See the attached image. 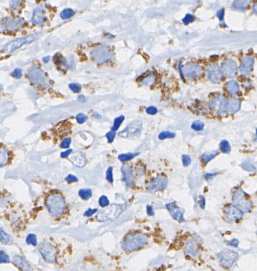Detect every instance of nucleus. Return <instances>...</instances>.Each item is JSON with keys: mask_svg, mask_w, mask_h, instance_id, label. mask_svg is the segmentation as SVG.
Returning a JSON list of instances; mask_svg holds the SVG:
<instances>
[{"mask_svg": "<svg viewBox=\"0 0 257 271\" xmlns=\"http://www.w3.org/2000/svg\"><path fill=\"white\" fill-rule=\"evenodd\" d=\"M250 5L249 1H235L233 4V8L238 10H245Z\"/></svg>", "mask_w": 257, "mask_h": 271, "instance_id": "24", "label": "nucleus"}, {"mask_svg": "<svg viewBox=\"0 0 257 271\" xmlns=\"http://www.w3.org/2000/svg\"><path fill=\"white\" fill-rule=\"evenodd\" d=\"M194 20V17L191 14H187L183 19L182 22L185 25H188L189 23L193 22Z\"/></svg>", "mask_w": 257, "mask_h": 271, "instance_id": "42", "label": "nucleus"}, {"mask_svg": "<svg viewBox=\"0 0 257 271\" xmlns=\"http://www.w3.org/2000/svg\"><path fill=\"white\" fill-rule=\"evenodd\" d=\"M139 153H127V154H121L118 156V159L122 162H125L127 161H129L131 159H133L134 157L137 156L139 154Z\"/></svg>", "mask_w": 257, "mask_h": 271, "instance_id": "30", "label": "nucleus"}, {"mask_svg": "<svg viewBox=\"0 0 257 271\" xmlns=\"http://www.w3.org/2000/svg\"><path fill=\"white\" fill-rule=\"evenodd\" d=\"M147 242V239L141 234H132L128 236L122 244L125 250L133 251L142 248Z\"/></svg>", "mask_w": 257, "mask_h": 271, "instance_id": "4", "label": "nucleus"}, {"mask_svg": "<svg viewBox=\"0 0 257 271\" xmlns=\"http://www.w3.org/2000/svg\"><path fill=\"white\" fill-rule=\"evenodd\" d=\"M166 207L169 211L171 216L175 220L180 222L185 221L184 217V210L182 208L178 207L174 202L168 203V204L166 205Z\"/></svg>", "mask_w": 257, "mask_h": 271, "instance_id": "12", "label": "nucleus"}, {"mask_svg": "<svg viewBox=\"0 0 257 271\" xmlns=\"http://www.w3.org/2000/svg\"><path fill=\"white\" fill-rule=\"evenodd\" d=\"M182 161L184 167H188L191 163V159L188 155H184L182 157Z\"/></svg>", "mask_w": 257, "mask_h": 271, "instance_id": "44", "label": "nucleus"}, {"mask_svg": "<svg viewBox=\"0 0 257 271\" xmlns=\"http://www.w3.org/2000/svg\"><path fill=\"white\" fill-rule=\"evenodd\" d=\"M157 112V109L154 106H150L146 109V113L148 114L154 115L156 114Z\"/></svg>", "mask_w": 257, "mask_h": 271, "instance_id": "46", "label": "nucleus"}, {"mask_svg": "<svg viewBox=\"0 0 257 271\" xmlns=\"http://www.w3.org/2000/svg\"><path fill=\"white\" fill-rule=\"evenodd\" d=\"M241 107V102L238 99H232L227 100L226 111L229 114H234L237 112Z\"/></svg>", "mask_w": 257, "mask_h": 271, "instance_id": "20", "label": "nucleus"}, {"mask_svg": "<svg viewBox=\"0 0 257 271\" xmlns=\"http://www.w3.org/2000/svg\"><path fill=\"white\" fill-rule=\"evenodd\" d=\"M49 60H50V57H44L43 59V61L45 63H48L49 62Z\"/></svg>", "mask_w": 257, "mask_h": 271, "instance_id": "59", "label": "nucleus"}, {"mask_svg": "<svg viewBox=\"0 0 257 271\" xmlns=\"http://www.w3.org/2000/svg\"><path fill=\"white\" fill-rule=\"evenodd\" d=\"M74 15V11L71 8H65L60 13V17L62 19H68Z\"/></svg>", "mask_w": 257, "mask_h": 271, "instance_id": "28", "label": "nucleus"}, {"mask_svg": "<svg viewBox=\"0 0 257 271\" xmlns=\"http://www.w3.org/2000/svg\"><path fill=\"white\" fill-rule=\"evenodd\" d=\"M79 195L84 200L89 199L92 196V191L90 189H81L79 191Z\"/></svg>", "mask_w": 257, "mask_h": 271, "instance_id": "26", "label": "nucleus"}, {"mask_svg": "<svg viewBox=\"0 0 257 271\" xmlns=\"http://www.w3.org/2000/svg\"><path fill=\"white\" fill-rule=\"evenodd\" d=\"M0 166L1 167H3L5 166L8 161V152L5 150L4 149L1 148V154H0Z\"/></svg>", "mask_w": 257, "mask_h": 271, "instance_id": "27", "label": "nucleus"}, {"mask_svg": "<svg viewBox=\"0 0 257 271\" xmlns=\"http://www.w3.org/2000/svg\"><path fill=\"white\" fill-rule=\"evenodd\" d=\"M241 167L243 169H245V170L249 171H255L256 170L255 167L253 165H252L251 163H250V162H248L242 163L241 165Z\"/></svg>", "mask_w": 257, "mask_h": 271, "instance_id": "41", "label": "nucleus"}, {"mask_svg": "<svg viewBox=\"0 0 257 271\" xmlns=\"http://www.w3.org/2000/svg\"><path fill=\"white\" fill-rule=\"evenodd\" d=\"M39 251L45 260L50 263H53L56 260L57 251L55 248L48 242H43L39 244Z\"/></svg>", "mask_w": 257, "mask_h": 271, "instance_id": "8", "label": "nucleus"}, {"mask_svg": "<svg viewBox=\"0 0 257 271\" xmlns=\"http://www.w3.org/2000/svg\"><path fill=\"white\" fill-rule=\"evenodd\" d=\"M233 198L234 206L242 213H247L251 210V202L248 198L245 193L241 189H238L233 193Z\"/></svg>", "mask_w": 257, "mask_h": 271, "instance_id": "5", "label": "nucleus"}, {"mask_svg": "<svg viewBox=\"0 0 257 271\" xmlns=\"http://www.w3.org/2000/svg\"><path fill=\"white\" fill-rule=\"evenodd\" d=\"M0 239H1V242L5 245H10L12 242L11 236L6 233L2 228H1V231H0Z\"/></svg>", "mask_w": 257, "mask_h": 271, "instance_id": "25", "label": "nucleus"}, {"mask_svg": "<svg viewBox=\"0 0 257 271\" xmlns=\"http://www.w3.org/2000/svg\"><path fill=\"white\" fill-rule=\"evenodd\" d=\"M15 264L20 267L22 271H32V267L30 266V265L28 264L24 257L21 256L17 255L13 259Z\"/></svg>", "mask_w": 257, "mask_h": 271, "instance_id": "21", "label": "nucleus"}, {"mask_svg": "<svg viewBox=\"0 0 257 271\" xmlns=\"http://www.w3.org/2000/svg\"><path fill=\"white\" fill-rule=\"evenodd\" d=\"M205 198L203 196H200V201H199V206L202 209L205 208Z\"/></svg>", "mask_w": 257, "mask_h": 271, "instance_id": "50", "label": "nucleus"}, {"mask_svg": "<svg viewBox=\"0 0 257 271\" xmlns=\"http://www.w3.org/2000/svg\"><path fill=\"white\" fill-rule=\"evenodd\" d=\"M226 89L228 93L232 95V96H234V95L238 93L239 90V86L236 81L232 80L227 83Z\"/></svg>", "mask_w": 257, "mask_h": 271, "instance_id": "23", "label": "nucleus"}, {"mask_svg": "<svg viewBox=\"0 0 257 271\" xmlns=\"http://www.w3.org/2000/svg\"><path fill=\"white\" fill-rule=\"evenodd\" d=\"M72 153H73V149H69L65 152H62L60 154V156L61 158H66L67 156H69Z\"/></svg>", "mask_w": 257, "mask_h": 271, "instance_id": "54", "label": "nucleus"}, {"mask_svg": "<svg viewBox=\"0 0 257 271\" xmlns=\"http://www.w3.org/2000/svg\"><path fill=\"white\" fill-rule=\"evenodd\" d=\"M238 253L230 250H225L218 255L219 262L224 267L231 268L238 258Z\"/></svg>", "mask_w": 257, "mask_h": 271, "instance_id": "7", "label": "nucleus"}, {"mask_svg": "<svg viewBox=\"0 0 257 271\" xmlns=\"http://www.w3.org/2000/svg\"><path fill=\"white\" fill-rule=\"evenodd\" d=\"M88 117L83 113H79L76 116V120L78 121V123L79 124H82L87 120Z\"/></svg>", "mask_w": 257, "mask_h": 271, "instance_id": "37", "label": "nucleus"}, {"mask_svg": "<svg viewBox=\"0 0 257 271\" xmlns=\"http://www.w3.org/2000/svg\"><path fill=\"white\" fill-rule=\"evenodd\" d=\"M78 100L81 102H84L85 100V98L83 95H80L78 96Z\"/></svg>", "mask_w": 257, "mask_h": 271, "instance_id": "56", "label": "nucleus"}, {"mask_svg": "<svg viewBox=\"0 0 257 271\" xmlns=\"http://www.w3.org/2000/svg\"><path fill=\"white\" fill-rule=\"evenodd\" d=\"M71 138H66L60 144V147L62 148H68L71 144Z\"/></svg>", "mask_w": 257, "mask_h": 271, "instance_id": "45", "label": "nucleus"}, {"mask_svg": "<svg viewBox=\"0 0 257 271\" xmlns=\"http://www.w3.org/2000/svg\"><path fill=\"white\" fill-rule=\"evenodd\" d=\"M46 17L45 16V10L42 7H38L36 8L33 14L32 21L33 24L37 25H42L45 21Z\"/></svg>", "mask_w": 257, "mask_h": 271, "instance_id": "18", "label": "nucleus"}, {"mask_svg": "<svg viewBox=\"0 0 257 271\" xmlns=\"http://www.w3.org/2000/svg\"><path fill=\"white\" fill-rule=\"evenodd\" d=\"M225 219L228 223H233L242 219L243 213L234 205L227 207L224 211Z\"/></svg>", "mask_w": 257, "mask_h": 271, "instance_id": "9", "label": "nucleus"}, {"mask_svg": "<svg viewBox=\"0 0 257 271\" xmlns=\"http://www.w3.org/2000/svg\"><path fill=\"white\" fill-rule=\"evenodd\" d=\"M218 173H207L205 176V179L206 180H209L210 179H211L212 177H213L214 176L217 175Z\"/></svg>", "mask_w": 257, "mask_h": 271, "instance_id": "55", "label": "nucleus"}, {"mask_svg": "<svg viewBox=\"0 0 257 271\" xmlns=\"http://www.w3.org/2000/svg\"><path fill=\"white\" fill-rule=\"evenodd\" d=\"M109 201L108 200L107 198L105 196H102L99 199V205L102 207H105L109 205Z\"/></svg>", "mask_w": 257, "mask_h": 271, "instance_id": "38", "label": "nucleus"}, {"mask_svg": "<svg viewBox=\"0 0 257 271\" xmlns=\"http://www.w3.org/2000/svg\"><path fill=\"white\" fill-rule=\"evenodd\" d=\"M69 159L78 167H84L86 164V159L80 152L72 153L69 156Z\"/></svg>", "mask_w": 257, "mask_h": 271, "instance_id": "17", "label": "nucleus"}, {"mask_svg": "<svg viewBox=\"0 0 257 271\" xmlns=\"http://www.w3.org/2000/svg\"><path fill=\"white\" fill-rule=\"evenodd\" d=\"M147 213L148 215H150V216L154 215V211L153 208L151 206H150V205L147 206Z\"/></svg>", "mask_w": 257, "mask_h": 271, "instance_id": "53", "label": "nucleus"}, {"mask_svg": "<svg viewBox=\"0 0 257 271\" xmlns=\"http://www.w3.org/2000/svg\"><path fill=\"white\" fill-rule=\"evenodd\" d=\"M253 11H254V13H256V14L257 15V3H255V4L254 5V6H253Z\"/></svg>", "mask_w": 257, "mask_h": 271, "instance_id": "58", "label": "nucleus"}, {"mask_svg": "<svg viewBox=\"0 0 257 271\" xmlns=\"http://www.w3.org/2000/svg\"><path fill=\"white\" fill-rule=\"evenodd\" d=\"M12 76L16 78H20L22 76V70L19 68H17L14 70L12 73Z\"/></svg>", "mask_w": 257, "mask_h": 271, "instance_id": "48", "label": "nucleus"}, {"mask_svg": "<svg viewBox=\"0 0 257 271\" xmlns=\"http://www.w3.org/2000/svg\"><path fill=\"white\" fill-rule=\"evenodd\" d=\"M65 180L68 182H76L78 181V179L76 176L70 174L65 178Z\"/></svg>", "mask_w": 257, "mask_h": 271, "instance_id": "47", "label": "nucleus"}, {"mask_svg": "<svg viewBox=\"0 0 257 271\" xmlns=\"http://www.w3.org/2000/svg\"><path fill=\"white\" fill-rule=\"evenodd\" d=\"M239 244V241L236 239H233V240H231V241H229L228 242V245L229 246H231L233 247H237Z\"/></svg>", "mask_w": 257, "mask_h": 271, "instance_id": "51", "label": "nucleus"}, {"mask_svg": "<svg viewBox=\"0 0 257 271\" xmlns=\"http://www.w3.org/2000/svg\"><path fill=\"white\" fill-rule=\"evenodd\" d=\"M254 64V59L252 57H246L242 59L240 66L241 72L246 76L249 75Z\"/></svg>", "mask_w": 257, "mask_h": 271, "instance_id": "19", "label": "nucleus"}, {"mask_svg": "<svg viewBox=\"0 0 257 271\" xmlns=\"http://www.w3.org/2000/svg\"><path fill=\"white\" fill-rule=\"evenodd\" d=\"M175 137V133L173 132L166 131L161 132L159 135V139L160 140H164L166 139H172Z\"/></svg>", "mask_w": 257, "mask_h": 271, "instance_id": "34", "label": "nucleus"}, {"mask_svg": "<svg viewBox=\"0 0 257 271\" xmlns=\"http://www.w3.org/2000/svg\"><path fill=\"white\" fill-rule=\"evenodd\" d=\"M97 211V208H95V209H91V208H90L86 211L85 212L84 215L86 216H91L95 213H96Z\"/></svg>", "mask_w": 257, "mask_h": 271, "instance_id": "49", "label": "nucleus"}, {"mask_svg": "<svg viewBox=\"0 0 257 271\" xmlns=\"http://www.w3.org/2000/svg\"><path fill=\"white\" fill-rule=\"evenodd\" d=\"M26 242L28 245H33V246L37 245V238L36 236L33 234H30L28 236L26 239Z\"/></svg>", "mask_w": 257, "mask_h": 271, "instance_id": "35", "label": "nucleus"}, {"mask_svg": "<svg viewBox=\"0 0 257 271\" xmlns=\"http://www.w3.org/2000/svg\"><path fill=\"white\" fill-rule=\"evenodd\" d=\"M124 119H125V116H120L114 119V125L112 127L111 130L116 131L119 128L120 125H121V123H123V121H124Z\"/></svg>", "mask_w": 257, "mask_h": 271, "instance_id": "31", "label": "nucleus"}, {"mask_svg": "<svg viewBox=\"0 0 257 271\" xmlns=\"http://www.w3.org/2000/svg\"><path fill=\"white\" fill-rule=\"evenodd\" d=\"M227 100L223 96H219L211 100L210 105L212 109L216 110L218 114H222L224 113L227 112Z\"/></svg>", "mask_w": 257, "mask_h": 271, "instance_id": "13", "label": "nucleus"}, {"mask_svg": "<svg viewBox=\"0 0 257 271\" xmlns=\"http://www.w3.org/2000/svg\"><path fill=\"white\" fill-rule=\"evenodd\" d=\"M94 116H95V118H100V115H99L98 114H94Z\"/></svg>", "mask_w": 257, "mask_h": 271, "instance_id": "60", "label": "nucleus"}, {"mask_svg": "<svg viewBox=\"0 0 257 271\" xmlns=\"http://www.w3.org/2000/svg\"><path fill=\"white\" fill-rule=\"evenodd\" d=\"M40 35H41V33H36L34 34H31L28 36L15 39L4 45L2 47V51L5 53H12L17 49L20 48L24 45L29 44L34 42V41L39 38Z\"/></svg>", "mask_w": 257, "mask_h": 271, "instance_id": "2", "label": "nucleus"}, {"mask_svg": "<svg viewBox=\"0 0 257 271\" xmlns=\"http://www.w3.org/2000/svg\"><path fill=\"white\" fill-rule=\"evenodd\" d=\"M121 171L123 175V180L128 188L131 187L134 184V176L131 168L128 164L123 165L121 168Z\"/></svg>", "mask_w": 257, "mask_h": 271, "instance_id": "16", "label": "nucleus"}, {"mask_svg": "<svg viewBox=\"0 0 257 271\" xmlns=\"http://www.w3.org/2000/svg\"><path fill=\"white\" fill-rule=\"evenodd\" d=\"M224 9H220V10H219L216 13V16L219 17V20L220 21L223 20L224 19Z\"/></svg>", "mask_w": 257, "mask_h": 271, "instance_id": "52", "label": "nucleus"}, {"mask_svg": "<svg viewBox=\"0 0 257 271\" xmlns=\"http://www.w3.org/2000/svg\"><path fill=\"white\" fill-rule=\"evenodd\" d=\"M69 87L74 93H79L82 90V85L78 83H71L69 84Z\"/></svg>", "mask_w": 257, "mask_h": 271, "instance_id": "36", "label": "nucleus"}, {"mask_svg": "<svg viewBox=\"0 0 257 271\" xmlns=\"http://www.w3.org/2000/svg\"><path fill=\"white\" fill-rule=\"evenodd\" d=\"M179 71H180V76H182V79H184V76H183V71H182V66H181V64H180V65H179Z\"/></svg>", "mask_w": 257, "mask_h": 271, "instance_id": "57", "label": "nucleus"}, {"mask_svg": "<svg viewBox=\"0 0 257 271\" xmlns=\"http://www.w3.org/2000/svg\"><path fill=\"white\" fill-rule=\"evenodd\" d=\"M185 253L189 255L195 256L197 254V244L194 240L191 239L187 241L185 248Z\"/></svg>", "mask_w": 257, "mask_h": 271, "instance_id": "22", "label": "nucleus"}, {"mask_svg": "<svg viewBox=\"0 0 257 271\" xmlns=\"http://www.w3.org/2000/svg\"><path fill=\"white\" fill-rule=\"evenodd\" d=\"M208 79L213 83H219L222 79V72L219 66L216 64H210L207 67Z\"/></svg>", "mask_w": 257, "mask_h": 271, "instance_id": "11", "label": "nucleus"}, {"mask_svg": "<svg viewBox=\"0 0 257 271\" xmlns=\"http://www.w3.org/2000/svg\"><path fill=\"white\" fill-rule=\"evenodd\" d=\"M115 136H116V132L114 131L111 130L109 132H108L106 134V137L107 138L108 142H109V143L112 142L114 140V139L115 138Z\"/></svg>", "mask_w": 257, "mask_h": 271, "instance_id": "43", "label": "nucleus"}, {"mask_svg": "<svg viewBox=\"0 0 257 271\" xmlns=\"http://www.w3.org/2000/svg\"><path fill=\"white\" fill-rule=\"evenodd\" d=\"M237 71V66L236 63L233 60H226L222 64L221 72L225 77L232 78L235 76Z\"/></svg>", "mask_w": 257, "mask_h": 271, "instance_id": "10", "label": "nucleus"}, {"mask_svg": "<svg viewBox=\"0 0 257 271\" xmlns=\"http://www.w3.org/2000/svg\"><path fill=\"white\" fill-rule=\"evenodd\" d=\"M256 135H257V129H256Z\"/></svg>", "mask_w": 257, "mask_h": 271, "instance_id": "61", "label": "nucleus"}, {"mask_svg": "<svg viewBox=\"0 0 257 271\" xmlns=\"http://www.w3.org/2000/svg\"><path fill=\"white\" fill-rule=\"evenodd\" d=\"M113 167H109L107 170L106 173V179L111 183L113 182Z\"/></svg>", "mask_w": 257, "mask_h": 271, "instance_id": "39", "label": "nucleus"}, {"mask_svg": "<svg viewBox=\"0 0 257 271\" xmlns=\"http://www.w3.org/2000/svg\"><path fill=\"white\" fill-rule=\"evenodd\" d=\"M0 260H1V263L10 262L8 255L3 250H1V251H0Z\"/></svg>", "mask_w": 257, "mask_h": 271, "instance_id": "40", "label": "nucleus"}, {"mask_svg": "<svg viewBox=\"0 0 257 271\" xmlns=\"http://www.w3.org/2000/svg\"><path fill=\"white\" fill-rule=\"evenodd\" d=\"M220 150L224 153H228L231 150V145L228 141L224 140L220 143Z\"/></svg>", "mask_w": 257, "mask_h": 271, "instance_id": "33", "label": "nucleus"}, {"mask_svg": "<svg viewBox=\"0 0 257 271\" xmlns=\"http://www.w3.org/2000/svg\"><path fill=\"white\" fill-rule=\"evenodd\" d=\"M142 125L140 121H133L126 128L119 133V136L126 139H135L139 137L142 131Z\"/></svg>", "mask_w": 257, "mask_h": 271, "instance_id": "6", "label": "nucleus"}, {"mask_svg": "<svg viewBox=\"0 0 257 271\" xmlns=\"http://www.w3.org/2000/svg\"><path fill=\"white\" fill-rule=\"evenodd\" d=\"M205 127V124L202 121L197 120L193 122V123L191 125V128L195 131H201L203 130Z\"/></svg>", "mask_w": 257, "mask_h": 271, "instance_id": "32", "label": "nucleus"}, {"mask_svg": "<svg viewBox=\"0 0 257 271\" xmlns=\"http://www.w3.org/2000/svg\"><path fill=\"white\" fill-rule=\"evenodd\" d=\"M46 205L50 213L53 216L60 215L65 207L64 199L57 194L50 195L46 200Z\"/></svg>", "mask_w": 257, "mask_h": 271, "instance_id": "3", "label": "nucleus"}, {"mask_svg": "<svg viewBox=\"0 0 257 271\" xmlns=\"http://www.w3.org/2000/svg\"><path fill=\"white\" fill-rule=\"evenodd\" d=\"M167 185V179L165 177L159 176L154 179L148 185L147 189L151 191H158L164 189Z\"/></svg>", "mask_w": 257, "mask_h": 271, "instance_id": "15", "label": "nucleus"}, {"mask_svg": "<svg viewBox=\"0 0 257 271\" xmlns=\"http://www.w3.org/2000/svg\"><path fill=\"white\" fill-rule=\"evenodd\" d=\"M126 208L125 204H113L99 211L97 220L99 222L113 220L117 218Z\"/></svg>", "mask_w": 257, "mask_h": 271, "instance_id": "1", "label": "nucleus"}, {"mask_svg": "<svg viewBox=\"0 0 257 271\" xmlns=\"http://www.w3.org/2000/svg\"><path fill=\"white\" fill-rule=\"evenodd\" d=\"M183 73L189 78H196L201 74V67L199 65L191 62L187 63L182 69Z\"/></svg>", "mask_w": 257, "mask_h": 271, "instance_id": "14", "label": "nucleus"}, {"mask_svg": "<svg viewBox=\"0 0 257 271\" xmlns=\"http://www.w3.org/2000/svg\"><path fill=\"white\" fill-rule=\"evenodd\" d=\"M218 153H219L217 151H215L211 152V153H205L202 156V159L205 162V163H208L210 161L213 159L216 155H217Z\"/></svg>", "mask_w": 257, "mask_h": 271, "instance_id": "29", "label": "nucleus"}]
</instances>
